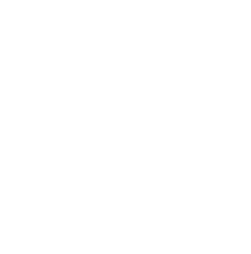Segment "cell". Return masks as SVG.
<instances>
[]
</instances>
